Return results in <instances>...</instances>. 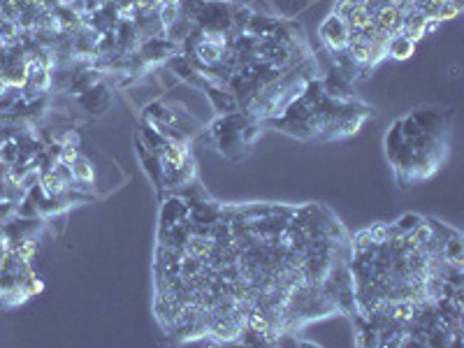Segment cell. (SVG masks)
Here are the masks:
<instances>
[{
    "mask_svg": "<svg viewBox=\"0 0 464 348\" xmlns=\"http://www.w3.org/2000/svg\"><path fill=\"white\" fill-rule=\"evenodd\" d=\"M323 40L325 42H330L334 49L344 47V44H348V24H346L344 19H339L337 14H332L330 19L325 21V26H323Z\"/></svg>",
    "mask_w": 464,
    "mask_h": 348,
    "instance_id": "6da1fadb",
    "label": "cell"
},
{
    "mask_svg": "<svg viewBox=\"0 0 464 348\" xmlns=\"http://www.w3.org/2000/svg\"><path fill=\"white\" fill-rule=\"evenodd\" d=\"M388 49L392 51V56H397V58H406V56L413 51V42H411L409 37H397V40H392L390 44H388Z\"/></svg>",
    "mask_w": 464,
    "mask_h": 348,
    "instance_id": "7a4b0ae2",
    "label": "cell"
},
{
    "mask_svg": "<svg viewBox=\"0 0 464 348\" xmlns=\"http://www.w3.org/2000/svg\"><path fill=\"white\" fill-rule=\"evenodd\" d=\"M459 12H462V7H459V3H455V0H443V5L439 7V14H436V21H446V19H455Z\"/></svg>",
    "mask_w": 464,
    "mask_h": 348,
    "instance_id": "3957f363",
    "label": "cell"
},
{
    "mask_svg": "<svg viewBox=\"0 0 464 348\" xmlns=\"http://www.w3.org/2000/svg\"><path fill=\"white\" fill-rule=\"evenodd\" d=\"M188 253L195 255V258H202V255L209 253V244H207L205 239H193L191 244H188Z\"/></svg>",
    "mask_w": 464,
    "mask_h": 348,
    "instance_id": "277c9868",
    "label": "cell"
},
{
    "mask_svg": "<svg viewBox=\"0 0 464 348\" xmlns=\"http://www.w3.org/2000/svg\"><path fill=\"white\" fill-rule=\"evenodd\" d=\"M74 174H77L79 179H84V181H90V179H93V169H90V167H88V162H84V160H81L77 167H74Z\"/></svg>",
    "mask_w": 464,
    "mask_h": 348,
    "instance_id": "5b68a950",
    "label": "cell"
},
{
    "mask_svg": "<svg viewBox=\"0 0 464 348\" xmlns=\"http://www.w3.org/2000/svg\"><path fill=\"white\" fill-rule=\"evenodd\" d=\"M160 17H163V24H174V17H176V7L174 5H167L163 10V14H160Z\"/></svg>",
    "mask_w": 464,
    "mask_h": 348,
    "instance_id": "8992f818",
    "label": "cell"
},
{
    "mask_svg": "<svg viewBox=\"0 0 464 348\" xmlns=\"http://www.w3.org/2000/svg\"><path fill=\"white\" fill-rule=\"evenodd\" d=\"M77 160V151L74 149H65L63 151V162H74Z\"/></svg>",
    "mask_w": 464,
    "mask_h": 348,
    "instance_id": "52a82bcc",
    "label": "cell"
},
{
    "mask_svg": "<svg viewBox=\"0 0 464 348\" xmlns=\"http://www.w3.org/2000/svg\"><path fill=\"white\" fill-rule=\"evenodd\" d=\"M163 3H167V5H176V0H163Z\"/></svg>",
    "mask_w": 464,
    "mask_h": 348,
    "instance_id": "ba28073f",
    "label": "cell"
}]
</instances>
